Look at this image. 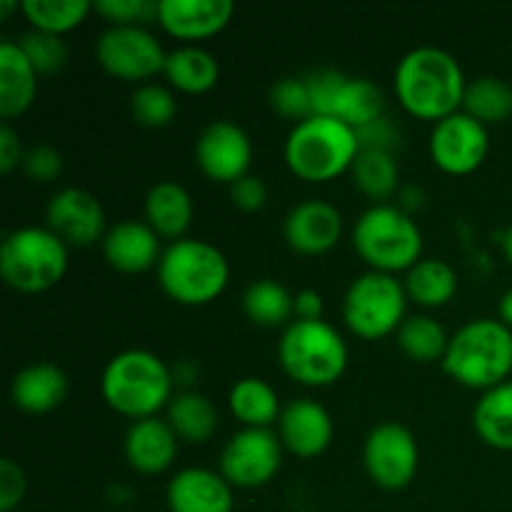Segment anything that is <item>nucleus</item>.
<instances>
[{"label": "nucleus", "mask_w": 512, "mask_h": 512, "mask_svg": "<svg viewBox=\"0 0 512 512\" xmlns=\"http://www.w3.org/2000/svg\"><path fill=\"white\" fill-rule=\"evenodd\" d=\"M285 243L300 255H325L343 235V213L320 198L293 205L283 220Z\"/></svg>", "instance_id": "dca6fc26"}, {"label": "nucleus", "mask_w": 512, "mask_h": 512, "mask_svg": "<svg viewBox=\"0 0 512 512\" xmlns=\"http://www.w3.org/2000/svg\"><path fill=\"white\" fill-rule=\"evenodd\" d=\"M228 408L243 428H270L278 423L280 398L270 383L260 378H240L228 393Z\"/></svg>", "instance_id": "a878e982"}, {"label": "nucleus", "mask_w": 512, "mask_h": 512, "mask_svg": "<svg viewBox=\"0 0 512 512\" xmlns=\"http://www.w3.org/2000/svg\"><path fill=\"white\" fill-rule=\"evenodd\" d=\"M20 10L33 30L65 35L93 13V3L90 0H23Z\"/></svg>", "instance_id": "f704fd0d"}, {"label": "nucleus", "mask_w": 512, "mask_h": 512, "mask_svg": "<svg viewBox=\"0 0 512 512\" xmlns=\"http://www.w3.org/2000/svg\"><path fill=\"white\" fill-rule=\"evenodd\" d=\"M130 113L133 120L143 128H165L178 115V100L175 93L163 83H143L130 95Z\"/></svg>", "instance_id": "c9c22d12"}, {"label": "nucleus", "mask_w": 512, "mask_h": 512, "mask_svg": "<svg viewBox=\"0 0 512 512\" xmlns=\"http://www.w3.org/2000/svg\"><path fill=\"white\" fill-rule=\"evenodd\" d=\"M103 400L123 418H155L173 400V373L160 355L130 348L113 355L100 375Z\"/></svg>", "instance_id": "f03ea898"}, {"label": "nucleus", "mask_w": 512, "mask_h": 512, "mask_svg": "<svg viewBox=\"0 0 512 512\" xmlns=\"http://www.w3.org/2000/svg\"><path fill=\"white\" fill-rule=\"evenodd\" d=\"M193 198L175 180H160L145 195V223L168 240H180L193 223Z\"/></svg>", "instance_id": "b1692460"}, {"label": "nucleus", "mask_w": 512, "mask_h": 512, "mask_svg": "<svg viewBox=\"0 0 512 512\" xmlns=\"http://www.w3.org/2000/svg\"><path fill=\"white\" fill-rule=\"evenodd\" d=\"M403 285L408 300L420 308H443L458 293V275L445 260L423 258L405 273Z\"/></svg>", "instance_id": "bb28decb"}, {"label": "nucleus", "mask_w": 512, "mask_h": 512, "mask_svg": "<svg viewBox=\"0 0 512 512\" xmlns=\"http://www.w3.org/2000/svg\"><path fill=\"white\" fill-rule=\"evenodd\" d=\"M18 45L28 55V60L38 70V75L58 73L65 65V60H68V45H65L63 35L43 33V30L30 28L23 38H18Z\"/></svg>", "instance_id": "e433bc0d"}, {"label": "nucleus", "mask_w": 512, "mask_h": 512, "mask_svg": "<svg viewBox=\"0 0 512 512\" xmlns=\"http://www.w3.org/2000/svg\"><path fill=\"white\" fill-rule=\"evenodd\" d=\"M353 248L370 270L408 273L423 260V233L400 205H370L353 225Z\"/></svg>", "instance_id": "0eeeda50"}, {"label": "nucleus", "mask_w": 512, "mask_h": 512, "mask_svg": "<svg viewBox=\"0 0 512 512\" xmlns=\"http://www.w3.org/2000/svg\"><path fill=\"white\" fill-rule=\"evenodd\" d=\"M20 168L33 183H53L63 173V155L48 143L33 145V148L25 150Z\"/></svg>", "instance_id": "ea45409f"}, {"label": "nucleus", "mask_w": 512, "mask_h": 512, "mask_svg": "<svg viewBox=\"0 0 512 512\" xmlns=\"http://www.w3.org/2000/svg\"><path fill=\"white\" fill-rule=\"evenodd\" d=\"M195 163L213 183L233 185L248 175L253 140L233 120H210L195 140Z\"/></svg>", "instance_id": "4468645a"}, {"label": "nucleus", "mask_w": 512, "mask_h": 512, "mask_svg": "<svg viewBox=\"0 0 512 512\" xmlns=\"http://www.w3.org/2000/svg\"><path fill=\"white\" fill-rule=\"evenodd\" d=\"M473 428L490 448L512 450V380L480 395L473 410Z\"/></svg>", "instance_id": "c85d7f7f"}, {"label": "nucleus", "mask_w": 512, "mask_h": 512, "mask_svg": "<svg viewBox=\"0 0 512 512\" xmlns=\"http://www.w3.org/2000/svg\"><path fill=\"white\" fill-rule=\"evenodd\" d=\"M350 175L355 188L365 198L375 200V205L388 203L395 193H400V165L395 153L388 150H360Z\"/></svg>", "instance_id": "2f4dec72"}, {"label": "nucleus", "mask_w": 512, "mask_h": 512, "mask_svg": "<svg viewBox=\"0 0 512 512\" xmlns=\"http://www.w3.org/2000/svg\"><path fill=\"white\" fill-rule=\"evenodd\" d=\"M335 435L333 418L320 403L310 398H295L283 405L278 418V438L288 453L310 460L330 448Z\"/></svg>", "instance_id": "a211bd4d"}, {"label": "nucleus", "mask_w": 512, "mask_h": 512, "mask_svg": "<svg viewBox=\"0 0 512 512\" xmlns=\"http://www.w3.org/2000/svg\"><path fill=\"white\" fill-rule=\"evenodd\" d=\"M28 480L25 470L13 458L0 460V512H13L23 503Z\"/></svg>", "instance_id": "79ce46f5"}, {"label": "nucleus", "mask_w": 512, "mask_h": 512, "mask_svg": "<svg viewBox=\"0 0 512 512\" xmlns=\"http://www.w3.org/2000/svg\"><path fill=\"white\" fill-rule=\"evenodd\" d=\"M395 340H398V348L415 363H435L445 358L450 335L430 315H410L398 328Z\"/></svg>", "instance_id": "72a5a7b5"}, {"label": "nucleus", "mask_w": 512, "mask_h": 512, "mask_svg": "<svg viewBox=\"0 0 512 512\" xmlns=\"http://www.w3.org/2000/svg\"><path fill=\"white\" fill-rule=\"evenodd\" d=\"M165 420L175 430V435L190 445L208 443L218 430V410H215L213 400L195 390L173 395Z\"/></svg>", "instance_id": "cd10ccee"}, {"label": "nucleus", "mask_w": 512, "mask_h": 512, "mask_svg": "<svg viewBox=\"0 0 512 512\" xmlns=\"http://www.w3.org/2000/svg\"><path fill=\"white\" fill-rule=\"evenodd\" d=\"M283 443L270 428H243L220 453V475L233 488L255 490L268 485L283 465Z\"/></svg>", "instance_id": "9b49d317"}, {"label": "nucleus", "mask_w": 512, "mask_h": 512, "mask_svg": "<svg viewBox=\"0 0 512 512\" xmlns=\"http://www.w3.org/2000/svg\"><path fill=\"white\" fill-rule=\"evenodd\" d=\"M230 200L243 213H258L268 203V188H265V183L258 175L248 173L230 185Z\"/></svg>", "instance_id": "37998d69"}, {"label": "nucleus", "mask_w": 512, "mask_h": 512, "mask_svg": "<svg viewBox=\"0 0 512 512\" xmlns=\"http://www.w3.org/2000/svg\"><path fill=\"white\" fill-rule=\"evenodd\" d=\"M333 118L343 120L350 128L360 130L375 120L385 118V93L375 80L345 75L335 100Z\"/></svg>", "instance_id": "7c9ffc66"}, {"label": "nucleus", "mask_w": 512, "mask_h": 512, "mask_svg": "<svg viewBox=\"0 0 512 512\" xmlns=\"http://www.w3.org/2000/svg\"><path fill=\"white\" fill-rule=\"evenodd\" d=\"M408 310V293L403 280L390 273L358 275L343 298V320L350 333L363 340H380L398 333Z\"/></svg>", "instance_id": "1a4fd4ad"}, {"label": "nucleus", "mask_w": 512, "mask_h": 512, "mask_svg": "<svg viewBox=\"0 0 512 512\" xmlns=\"http://www.w3.org/2000/svg\"><path fill=\"white\" fill-rule=\"evenodd\" d=\"M308 90H310V103H313V115H333L335 100H338L340 85H343L345 73L340 70H315L308 78Z\"/></svg>", "instance_id": "a19ab883"}, {"label": "nucleus", "mask_w": 512, "mask_h": 512, "mask_svg": "<svg viewBox=\"0 0 512 512\" xmlns=\"http://www.w3.org/2000/svg\"><path fill=\"white\" fill-rule=\"evenodd\" d=\"M68 375L60 365L40 360L20 368L10 380V400L18 410L43 415L63 405L68 398Z\"/></svg>", "instance_id": "4be33fe9"}, {"label": "nucleus", "mask_w": 512, "mask_h": 512, "mask_svg": "<svg viewBox=\"0 0 512 512\" xmlns=\"http://www.w3.org/2000/svg\"><path fill=\"white\" fill-rule=\"evenodd\" d=\"M348 345L328 320H293L278 343V363L288 378L308 388L335 385L348 370Z\"/></svg>", "instance_id": "423d86ee"}, {"label": "nucleus", "mask_w": 512, "mask_h": 512, "mask_svg": "<svg viewBox=\"0 0 512 512\" xmlns=\"http://www.w3.org/2000/svg\"><path fill=\"white\" fill-rule=\"evenodd\" d=\"M100 245L110 268L120 273H145L158 268L163 255L160 235L145 220H120L110 225Z\"/></svg>", "instance_id": "412c9836"}, {"label": "nucleus", "mask_w": 512, "mask_h": 512, "mask_svg": "<svg viewBox=\"0 0 512 512\" xmlns=\"http://www.w3.org/2000/svg\"><path fill=\"white\" fill-rule=\"evenodd\" d=\"M163 75L170 88L188 95H200L218 85L220 63L203 45H180L168 53Z\"/></svg>", "instance_id": "393cba45"}, {"label": "nucleus", "mask_w": 512, "mask_h": 512, "mask_svg": "<svg viewBox=\"0 0 512 512\" xmlns=\"http://www.w3.org/2000/svg\"><path fill=\"white\" fill-rule=\"evenodd\" d=\"M270 105H273L275 113L288 120H295V123L310 118L313 115V103H310L308 80L295 78V75L275 80L273 88H270Z\"/></svg>", "instance_id": "4c0bfd02"}, {"label": "nucleus", "mask_w": 512, "mask_h": 512, "mask_svg": "<svg viewBox=\"0 0 512 512\" xmlns=\"http://www.w3.org/2000/svg\"><path fill=\"white\" fill-rule=\"evenodd\" d=\"M363 463L378 488H408L420 468V448L413 430L400 423L375 425L365 438Z\"/></svg>", "instance_id": "f8f14e48"}, {"label": "nucleus", "mask_w": 512, "mask_h": 512, "mask_svg": "<svg viewBox=\"0 0 512 512\" xmlns=\"http://www.w3.org/2000/svg\"><path fill=\"white\" fill-rule=\"evenodd\" d=\"M23 145H20V135L10 123L0 125V173L10 175L15 168L23 163Z\"/></svg>", "instance_id": "a18cd8bd"}, {"label": "nucleus", "mask_w": 512, "mask_h": 512, "mask_svg": "<svg viewBox=\"0 0 512 512\" xmlns=\"http://www.w3.org/2000/svg\"><path fill=\"white\" fill-rule=\"evenodd\" d=\"M95 60L113 78L143 85L163 73L168 53L148 25H108L95 40Z\"/></svg>", "instance_id": "9d476101"}, {"label": "nucleus", "mask_w": 512, "mask_h": 512, "mask_svg": "<svg viewBox=\"0 0 512 512\" xmlns=\"http://www.w3.org/2000/svg\"><path fill=\"white\" fill-rule=\"evenodd\" d=\"M38 70L23 53L18 40L0 43V115L5 123L28 113L38 95Z\"/></svg>", "instance_id": "5701e85b"}, {"label": "nucleus", "mask_w": 512, "mask_h": 512, "mask_svg": "<svg viewBox=\"0 0 512 512\" xmlns=\"http://www.w3.org/2000/svg\"><path fill=\"white\" fill-rule=\"evenodd\" d=\"M463 110L475 120L488 125L505 123L512 118V85L498 75H480L468 80Z\"/></svg>", "instance_id": "473e14b6"}, {"label": "nucleus", "mask_w": 512, "mask_h": 512, "mask_svg": "<svg viewBox=\"0 0 512 512\" xmlns=\"http://www.w3.org/2000/svg\"><path fill=\"white\" fill-rule=\"evenodd\" d=\"M498 318L503 320L505 325L512 330V288L508 293H503V298H500L498 303Z\"/></svg>", "instance_id": "de8ad7c7"}, {"label": "nucleus", "mask_w": 512, "mask_h": 512, "mask_svg": "<svg viewBox=\"0 0 512 512\" xmlns=\"http://www.w3.org/2000/svg\"><path fill=\"white\" fill-rule=\"evenodd\" d=\"M13 8H20V5L13 3V0H0V18H8Z\"/></svg>", "instance_id": "8fccbe9b"}, {"label": "nucleus", "mask_w": 512, "mask_h": 512, "mask_svg": "<svg viewBox=\"0 0 512 512\" xmlns=\"http://www.w3.org/2000/svg\"><path fill=\"white\" fill-rule=\"evenodd\" d=\"M488 150V128L465 110H458L435 123L430 133V158L435 168L448 175L475 173L488 158Z\"/></svg>", "instance_id": "ddd939ff"}, {"label": "nucleus", "mask_w": 512, "mask_h": 512, "mask_svg": "<svg viewBox=\"0 0 512 512\" xmlns=\"http://www.w3.org/2000/svg\"><path fill=\"white\" fill-rule=\"evenodd\" d=\"M45 220H48V228L68 248L70 245H75V248H90L98 240L103 243L105 233H108V228H105L103 203L90 190L75 188V185L60 188L48 200Z\"/></svg>", "instance_id": "2eb2a0df"}, {"label": "nucleus", "mask_w": 512, "mask_h": 512, "mask_svg": "<svg viewBox=\"0 0 512 512\" xmlns=\"http://www.w3.org/2000/svg\"><path fill=\"white\" fill-rule=\"evenodd\" d=\"M360 153L358 130L333 115H310L285 138V163L305 183H328L353 168Z\"/></svg>", "instance_id": "20e7f679"}, {"label": "nucleus", "mask_w": 512, "mask_h": 512, "mask_svg": "<svg viewBox=\"0 0 512 512\" xmlns=\"http://www.w3.org/2000/svg\"><path fill=\"white\" fill-rule=\"evenodd\" d=\"M358 140H360V150H388V153H395V145H398L400 133L388 118H380L375 120V123L360 128Z\"/></svg>", "instance_id": "c03bdc74"}, {"label": "nucleus", "mask_w": 512, "mask_h": 512, "mask_svg": "<svg viewBox=\"0 0 512 512\" xmlns=\"http://www.w3.org/2000/svg\"><path fill=\"white\" fill-rule=\"evenodd\" d=\"M158 283L170 300L180 305H208L225 293L230 265L218 245L200 238L173 240L163 248Z\"/></svg>", "instance_id": "39448f33"}, {"label": "nucleus", "mask_w": 512, "mask_h": 512, "mask_svg": "<svg viewBox=\"0 0 512 512\" xmlns=\"http://www.w3.org/2000/svg\"><path fill=\"white\" fill-rule=\"evenodd\" d=\"M293 298L295 295L278 280H253L243 293V313L260 328H288L293 323L290 318H295Z\"/></svg>", "instance_id": "c756f323"}, {"label": "nucleus", "mask_w": 512, "mask_h": 512, "mask_svg": "<svg viewBox=\"0 0 512 512\" xmlns=\"http://www.w3.org/2000/svg\"><path fill=\"white\" fill-rule=\"evenodd\" d=\"M68 273V245L48 225L10 230L0 245V275L18 293H45Z\"/></svg>", "instance_id": "6e6552de"}, {"label": "nucleus", "mask_w": 512, "mask_h": 512, "mask_svg": "<svg viewBox=\"0 0 512 512\" xmlns=\"http://www.w3.org/2000/svg\"><path fill=\"white\" fill-rule=\"evenodd\" d=\"M443 370L470 390H493L512 373V330L500 318H475L450 335Z\"/></svg>", "instance_id": "7ed1b4c3"}, {"label": "nucleus", "mask_w": 512, "mask_h": 512, "mask_svg": "<svg viewBox=\"0 0 512 512\" xmlns=\"http://www.w3.org/2000/svg\"><path fill=\"white\" fill-rule=\"evenodd\" d=\"M233 0H158V23L183 45H198L228 28Z\"/></svg>", "instance_id": "f3484780"}, {"label": "nucleus", "mask_w": 512, "mask_h": 512, "mask_svg": "<svg viewBox=\"0 0 512 512\" xmlns=\"http://www.w3.org/2000/svg\"><path fill=\"white\" fill-rule=\"evenodd\" d=\"M465 88L460 60L438 45H418L395 65V98L413 118L433 120V125L463 110Z\"/></svg>", "instance_id": "f257e3e1"}, {"label": "nucleus", "mask_w": 512, "mask_h": 512, "mask_svg": "<svg viewBox=\"0 0 512 512\" xmlns=\"http://www.w3.org/2000/svg\"><path fill=\"white\" fill-rule=\"evenodd\" d=\"M503 253H505V258H508V263L512 265V225L505 230V235H503Z\"/></svg>", "instance_id": "09e8293b"}, {"label": "nucleus", "mask_w": 512, "mask_h": 512, "mask_svg": "<svg viewBox=\"0 0 512 512\" xmlns=\"http://www.w3.org/2000/svg\"><path fill=\"white\" fill-rule=\"evenodd\" d=\"M93 10L108 25H148L158 20V0H100Z\"/></svg>", "instance_id": "58836bf2"}, {"label": "nucleus", "mask_w": 512, "mask_h": 512, "mask_svg": "<svg viewBox=\"0 0 512 512\" xmlns=\"http://www.w3.org/2000/svg\"><path fill=\"white\" fill-rule=\"evenodd\" d=\"M170 512H233V485L220 470L183 468L165 490Z\"/></svg>", "instance_id": "6ab92c4d"}, {"label": "nucleus", "mask_w": 512, "mask_h": 512, "mask_svg": "<svg viewBox=\"0 0 512 512\" xmlns=\"http://www.w3.org/2000/svg\"><path fill=\"white\" fill-rule=\"evenodd\" d=\"M180 438L160 415L130 423L123 440V453L130 468L140 475H160L178 458Z\"/></svg>", "instance_id": "aec40b11"}, {"label": "nucleus", "mask_w": 512, "mask_h": 512, "mask_svg": "<svg viewBox=\"0 0 512 512\" xmlns=\"http://www.w3.org/2000/svg\"><path fill=\"white\" fill-rule=\"evenodd\" d=\"M295 320H323V295L313 288L295 293L293 298Z\"/></svg>", "instance_id": "49530a36"}]
</instances>
